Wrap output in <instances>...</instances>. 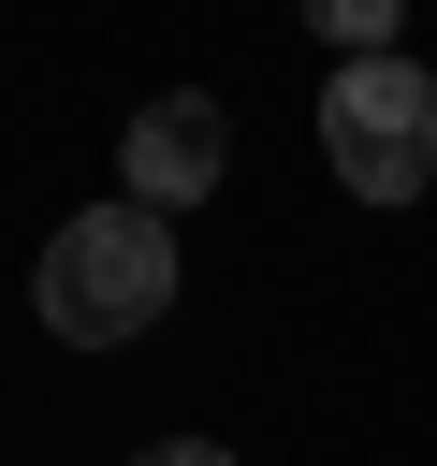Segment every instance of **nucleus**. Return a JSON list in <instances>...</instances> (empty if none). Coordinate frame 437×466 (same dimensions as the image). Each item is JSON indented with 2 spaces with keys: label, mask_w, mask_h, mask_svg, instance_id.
<instances>
[{
  "label": "nucleus",
  "mask_w": 437,
  "mask_h": 466,
  "mask_svg": "<svg viewBox=\"0 0 437 466\" xmlns=\"http://www.w3.org/2000/svg\"><path fill=\"white\" fill-rule=\"evenodd\" d=\"M29 306L58 350H131L146 320H175V218H146V204L58 218V248L29 262Z\"/></svg>",
  "instance_id": "1"
},
{
  "label": "nucleus",
  "mask_w": 437,
  "mask_h": 466,
  "mask_svg": "<svg viewBox=\"0 0 437 466\" xmlns=\"http://www.w3.org/2000/svg\"><path fill=\"white\" fill-rule=\"evenodd\" d=\"M320 160L350 204H422L437 189V73L422 58H350L320 87Z\"/></svg>",
  "instance_id": "2"
},
{
  "label": "nucleus",
  "mask_w": 437,
  "mask_h": 466,
  "mask_svg": "<svg viewBox=\"0 0 437 466\" xmlns=\"http://www.w3.org/2000/svg\"><path fill=\"white\" fill-rule=\"evenodd\" d=\"M218 160H233V131H218V102L204 87H160L146 116H131V146H117V204H146V218H189L204 189H218Z\"/></svg>",
  "instance_id": "3"
},
{
  "label": "nucleus",
  "mask_w": 437,
  "mask_h": 466,
  "mask_svg": "<svg viewBox=\"0 0 437 466\" xmlns=\"http://www.w3.org/2000/svg\"><path fill=\"white\" fill-rule=\"evenodd\" d=\"M320 44H335V73H350V58H408V44H393V0H320Z\"/></svg>",
  "instance_id": "4"
},
{
  "label": "nucleus",
  "mask_w": 437,
  "mask_h": 466,
  "mask_svg": "<svg viewBox=\"0 0 437 466\" xmlns=\"http://www.w3.org/2000/svg\"><path fill=\"white\" fill-rule=\"evenodd\" d=\"M131 466H233L218 437H160V451H131Z\"/></svg>",
  "instance_id": "5"
}]
</instances>
